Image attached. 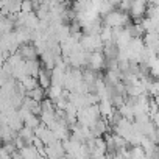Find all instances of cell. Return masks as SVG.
<instances>
[{
    "mask_svg": "<svg viewBox=\"0 0 159 159\" xmlns=\"http://www.w3.org/2000/svg\"><path fill=\"white\" fill-rule=\"evenodd\" d=\"M102 20H103L105 27H109V28H125L131 22V17H129V14H126V13H123V11L116 8V10L109 11L108 14H105L102 17Z\"/></svg>",
    "mask_w": 159,
    "mask_h": 159,
    "instance_id": "cell-1",
    "label": "cell"
},
{
    "mask_svg": "<svg viewBox=\"0 0 159 159\" xmlns=\"http://www.w3.org/2000/svg\"><path fill=\"white\" fill-rule=\"evenodd\" d=\"M142 41H143L145 48L151 50L153 53L159 52V33H145Z\"/></svg>",
    "mask_w": 159,
    "mask_h": 159,
    "instance_id": "cell-2",
    "label": "cell"
},
{
    "mask_svg": "<svg viewBox=\"0 0 159 159\" xmlns=\"http://www.w3.org/2000/svg\"><path fill=\"white\" fill-rule=\"evenodd\" d=\"M20 55L27 59V61H34L36 59V55H38V50L33 44H24L20 47Z\"/></svg>",
    "mask_w": 159,
    "mask_h": 159,
    "instance_id": "cell-3",
    "label": "cell"
},
{
    "mask_svg": "<svg viewBox=\"0 0 159 159\" xmlns=\"http://www.w3.org/2000/svg\"><path fill=\"white\" fill-rule=\"evenodd\" d=\"M16 2H24V0H16Z\"/></svg>",
    "mask_w": 159,
    "mask_h": 159,
    "instance_id": "cell-4",
    "label": "cell"
}]
</instances>
